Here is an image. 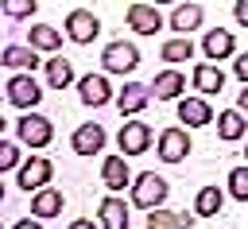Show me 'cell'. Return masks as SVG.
Wrapping results in <instances>:
<instances>
[{
	"label": "cell",
	"mask_w": 248,
	"mask_h": 229,
	"mask_svg": "<svg viewBox=\"0 0 248 229\" xmlns=\"http://www.w3.org/2000/svg\"><path fill=\"white\" fill-rule=\"evenodd\" d=\"M167 194H170V182L163 179V175H155V171H143V175H136V182H132V206H140V210H163V202H167Z\"/></svg>",
	"instance_id": "cell-1"
},
{
	"label": "cell",
	"mask_w": 248,
	"mask_h": 229,
	"mask_svg": "<svg viewBox=\"0 0 248 229\" xmlns=\"http://www.w3.org/2000/svg\"><path fill=\"white\" fill-rule=\"evenodd\" d=\"M16 140L27 144V147H46L54 140V124L46 116H39V113H23L16 120Z\"/></svg>",
	"instance_id": "cell-2"
},
{
	"label": "cell",
	"mask_w": 248,
	"mask_h": 229,
	"mask_svg": "<svg viewBox=\"0 0 248 229\" xmlns=\"http://www.w3.org/2000/svg\"><path fill=\"white\" fill-rule=\"evenodd\" d=\"M50 179H54V163H50L46 155H31V159L16 171V182H19V190H27V194H31V190H35V194L46 190Z\"/></svg>",
	"instance_id": "cell-3"
},
{
	"label": "cell",
	"mask_w": 248,
	"mask_h": 229,
	"mask_svg": "<svg viewBox=\"0 0 248 229\" xmlns=\"http://www.w3.org/2000/svg\"><path fill=\"white\" fill-rule=\"evenodd\" d=\"M101 66H105V74H132V70L140 66L136 43H124V39L108 43V47L101 50Z\"/></svg>",
	"instance_id": "cell-4"
},
{
	"label": "cell",
	"mask_w": 248,
	"mask_h": 229,
	"mask_svg": "<svg viewBox=\"0 0 248 229\" xmlns=\"http://www.w3.org/2000/svg\"><path fill=\"white\" fill-rule=\"evenodd\" d=\"M97 35H101V19H97L89 8H74V12L66 16V39H70V43L85 47V43H93Z\"/></svg>",
	"instance_id": "cell-5"
},
{
	"label": "cell",
	"mask_w": 248,
	"mask_h": 229,
	"mask_svg": "<svg viewBox=\"0 0 248 229\" xmlns=\"http://www.w3.org/2000/svg\"><path fill=\"white\" fill-rule=\"evenodd\" d=\"M8 101L16 105V109H35L39 101H43V85L35 82V74H16V78H8Z\"/></svg>",
	"instance_id": "cell-6"
},
{
	"label": "cell",
	"mask_w": 248,
	"mask_h": 229,
	"mask_svg": "<svg viewBox=\"0 0 248 229\" xmlns=\"http://www.w3.org/2000/svg\"><path fill=\"white\" fill-rule=\"evenodd\" d=\"M78 97H81V105H89V109H105L108 101H116V93H112V85H108L105 74H85V78H78Z\"/></svg>",
	"instance_id": "cell-7"
},
{
	"label": "cell",
	"mask_w": 248,
	"mask_h": 229,
	"mask_svg": "<svg viewBox=\"0 0 248 229\" xmlns=\"http://www.w3.org/2000/svg\"><path fill=\"white\" fill-rule=\"evenodd\" d=\"M202 19H205V8L202 4H174L167 27L174 31V39H190V31H198Z\"/></svg>",
	"instance_id": "cell-8"
},
{
	"label": "cell",
	"mask_w": 248,
	"mask_h": 229,
	"mask_svg": "<svg viewBox=\"0 0 248 229\" xmlns=\"http://www.w3.org/2000/svg\"><path fill=\"white\" fill-rule=\"evenodd\" d=\"M116 144H120L124 159H128V155H143V151L151 147V128H147L143 120H124V124H120Z\"/></svg>",
	"instance_id": "cell-9"
},
{
	"label": "cell",
	"mask_w": 248,
	"mask_h": 229,
	"mask_svg": "<svg viewBox=\"0 0 248 229\" xmlns=\"http://www.w3.org/2000/svg\"><path fill=\"white\" fill-rule=\"evenodd\" d=\"M155 151H159L163 163H182V159L190 155V136H186V128H163Z\"/></svg>",
	"instance_id": "cell-10"
},
{
	"label": "cell",
	"mask_w": 248,
	"mask_h": 229,
	"mask_svg": "<svg viewBox=\"0 0 248 229\" xmlns=\"http://www.w3.org/2000/svg\"><path fill=\"white\" fill-rule=\"evenodd\" d=\"M124 19H128V27H132L136 35H155V31H163V16H159L155 4H128Z\"/></svg>",
	"instance_id": "cell-11"
},
{
	"label": "cell",
	"mask_w": 248,
	"mask_h": 229,
	"mask_svg": "<svg viewBox=\"0 0 248 229\" xmlns=\"http://www.w3.org/2000/svg\"><path fill=\"white\" fill-rule=\"evenodd\" d=\"M147 101H151V85H143V82H128L124 89H116V109H120V116L143 113Z\"/></svg>",
	"instance_id": "cell-12"
},
{
	"label": "cell",
	"mask_w": 248,
	"mask_h": 229,
	"mask_svg": "<svg viewBox=\"0 0 248 229\" xmlns=\"http://www.w3.org/2000/svg\"><path fill=\"white\" fill-rule=\"evenodd\" d=\"M105 140H108V136H105V128L89 120V124H78V128H74L70 147H74L78 155H97V151H105Z\"/></svg>",
	"instance_id": "cell-13"
},
{
	"label": "cell",
	"mask_w": 248,
	"mask_h": 229,
	"mask_svg": "<svg viewBox=\"0 0 248 229\" xmlns=\"http://www.w3.org/2000/svg\"><path fill=\"white\" fill-rule=\"evenodd\" d=\"M202 54L213 58V66H217L221 58H232V54H236V39H232V31H225V27L205 31V39H202Z\"/></svg>",
	"instance_id": "cell-14"
},
{
	"label": "cell",
	"mask_w": 248,
	"mask_h": 229,
	"mask_svg": "<svg viewBox=\"0 0 248 229\" xmlns=\"http://www.w3.org/2000/svg\"><path fill=\"white\" fill-rule=\"evenodd\" d=\"M190 82H194L198 97H213V93H221V89H225V70H221V66H213V62H198V66H194V74H190Z\"/></svg>",
	"instance_id": "cell-15"
},
{
	"label": "cell",
	"mask_w": 248,
	"mask_h": 229,
	"mask_svg": "<svg viewBox=\"0 0 248 229\" xmlns=\"http://www.w3.org/2000/svg\"><path fill=\"white\" fill-rule=\"evenodd\" d=\"M101 182H105L112 194H120L124 186L136 182L132 171H128V163H124V155H105V159H101Z\"/></svg>",
	"instance_id": "cell-16"
},
{
	"label": "cell",
	"mask_w": 248,
	"mask_h": 229,
	"mask_svg": "<svg viewBox=\"0 0 248 229\" xmlns=\"http://www.w3.org/2000/svg\"><path fill=\"white\" fill-rule=\"evenodd\" d=\"M182 89H186V74H178V70H163L151 82V97L155 101H182Z\"/></svg>",
	"instance_id": "cell-17"
},
{
	"label": "cell",
	"mask_w": 248,
	"mask_h": 229,
	"mask_svg": "<svg viewBox=\"0 0 248 229\" xmlns=\"http://www.w3.org/2000/svg\"><path fill=\"white\" fill-rule=\"evenodd\" d=\"M27 47H31V50L58 54V50H62V31L50 27V23H31V27H27Z\"/></svg>",
	"instance_id": "cell-18"
},
{
	"label": "cell",
	"mask_w": 248,
	"mask_h": 229,
	"mask_svg": "<svg viewBox=\"0 0 248 229\" xmlns=\"http://www.w3.org/2000/svg\"><path fill=\"white\" fill-rule=\"evenodd\" d=\"M178 120H186V128H205L213 120V109L205 97H182L178 101Z\"/></svg>",
	"instance_id": "cell-19"
},
{
	"label": "cell",
	"mask_w": 248,
	"mask_h": 229,
	"mask_svg": "<svg viewBox=\"0 0 248 229\" xmlns=\"http://www.w3.org/2000/svg\"><path fill=\"white\" fill-rule=\"evenodd\" d=\"M62 206H66V198H62V190H54V186H46V190L31 194V213H35L39 221L58 217V213H62Z\"/></svg>",
	"instance_id": "cell-20"
},
{
	"label": "cell",
	"mask_w": 248,
	"mask_h": 229,
	"mask_svg": "<svg viewBox=\"0 0 248 229\" xmlns=\"http://www.w3.org/2000/svg\"><path fill=\"white\" fill-rule=\"evenodd\" d=\"M97 217H101V229H128V206H124V198L108 194L97 206Z\"/></svg>",
	"instance_id": "cell-21"
},
{
	"label": "cell",
	"mask_w": 248,
	"mask_h": 229,
	"mask_svg": "<svg viewBox=\"0 0 248 229\" xmlns=\"http://www.w3.org/2000/svg\"><path fill=\"white\" fill-rule=\"evenodd\" d=\"M0 62H4V66H12V70L31 74L43 58H39V50H31V47H16V43H12V47H4V50H0Z\"/></svg>",
	"instance_id": "cell-22"
},
{
	"label": "cell",
	"mask_w": 248,
	"mask_h": 229,
	"mask_svg": "<svg viewBox=\"0 0 248 229\" xmlns=\"http://www.w3.org/2000/svg\"><path fill=\"white\" fill-rule=\"evenodd\" d=\"M244 128H248V120H244L240 109H225V113H217V136H221L225 144H236V140L244 136Z\"/></svg>",
	"instance_id": "cell-23"
},
{
	"label": "cell",
	"mask_w": 248,
	"mask_h": 229,
	"mask_svg": "<svg viewBox=\"0 0 248 229\" xmlns=\"http://www.w3.org/2000/svg\"><path fill=\"white\" fill-rule=\"evenodd\" d=\"M194 213L186 210H151L147 213V229H190Z\"/></svg>",
	"instance_id": "cell-24"
},
{
	"label": "cell",
	"mask_w": 248,
	"mask_h": 229,
	"mask_svg": "<svg viewBox=\"0 0 248 229\" xmlns=\"http://www.w3.org/2000/svg\"><path fill=\"white\" fill-rule=\"evenodd\" d=\"M221 206H225V190L217 182L213 186H202L198 198H194V213L198 217H213V213H221Z\"/></svg>",
	"instance_id": "cell-25"
},
{
	"label": "cell",
	"mask_w": 248,
	"mask_h": 229,
	"mask_svg": "<svg viewBox=\"0 0 248 229\" xmlns=\"http://www.w3.org/2000/svg\"><path fill=\"white\" fill-rule=\"evenodd\" d=\"M70 82H74L70 58H46V85H50V89H66Z\"/></svg>",
	"instance_id": "cell-26"
},
{
	"label": "cell",
	"mask_w": 248,
	"mask_h": 229,
	"mask_svg": "<svg viewBox=\"0 0 248 229\" xmlns=\"http://www.w3.org/2000/svg\"><path fill=\"white\" fill-rule=\"evenodd\" d=\"M159 54H163V62H170V66H178V62H186V58H194V43H190V39H167Z\"/></svg>",
	"instance_id": "cell-27"
},
{
	"label": "cell",
	"mask_w": 248,
	"mask_h": 229,
	"mask_svg": "<svg viewBox=\"0 0 248 229\" xmlns=\"http://www.w3.org/2000/svg\"><path fill=\"white\" fill-rule=\"evenodd\" d=\"M225 182H229V194H232L236 202H248V163H244V167H232Z\"/></svg>",
	"instance_id": "cell-28"
},
{
	"label": "cell",
	"mask_w": 248,
	"mask_h": 229,
	"mask_svg": "<svg viewBox=\"0 0 248 229\" xmlns=\"http://www.w3.org/2000/svg\"><path fill=\"white\" fill-rule=\"evenodd\" d=\"M27 159L19 155V144H12V140H4L0 144V171H19Z\"/></svg>",
	"instance_id": "cell-29"
},
{
	"label": "cell",
	"mask_w": 248,
	"mask_h": 229,
	"mask_svg": "<svg viewBox=\"0 0 248 229\" xmlns=\"http://www.w3.org/2000/svg\"><path fill=\"white\" fill-rule=\"evenodd\" d=\"M0 12H4V16H12V19H31V16L39 12V4H35V0H31V4H19V0H4V4H0Z\"/></svg>",
	"instance_id": "cell-30"
},
{
	"label": "cell",
	"mask_w": 248,
	"mask_h": 229,
	"mask_svg": "<svg viewBox=\"0 0 248 229\" xmlns=\"http://www.w3.org/2000/svg\"><path fill=\"white\" fill-rule=\"evenodd\" d=\"M232 74H236V78H240V82H244V85H248V50H244V54H236V58H232Z\"/></svg>",
	"instance_id": "cell-31"
},
{
	"label": "cell",
	"mask_w": 248,
	"mask_h": 229,
	"mask_svg": "<svg viewBox=\"0 0 248 229\" xmlns=\"http://www.w3.org/2000/svg\"><path fill=\"white\" fill-rule=\"evenodd\" d=\"M12 229H43V221H39V217H23V221H16Z\"/></svg>",
	"instance_id": "cell-32"
},
{
	"label": "cell",
	"mask_w": 248,
	"mask_h": 229,
	"mask_svg": "<svg viewBox=\"0 0 248 229\" xmlns=\"http://www.w3.org/2000/svg\"><path fill=\"white\" fill-rule=\"evenodd\" d=\"M232 16H236V19H240V23H248V0H240V4H236V8H232Z\"/></svg>",
	"instance_id": "cell-33"
},
{
	"label": "cell",
	"mask_w": 248,
	"mask_h": 229,
	"mask_svg": "<svg viewBox=\"0 0 248 229\" xmlns=\"http://www.w3.org/2000/svg\"><path fill=\"white\" fill-rule=\"evenodd\" d=\"M66 229H97V225H93V221H89V217H74V221H70V225H66Z\"/></svg>",
	"instance_id": "cell-34"
},
{
	"label": "cell",
	"mask_w": 248,
	"mask_h": 229,
	"mask_svg": "<svg viewBox=\"0 0 248 229\" xmlns=\"http://www.w3.org/2000/svg\"><path fill=\"white\" fill-rule=\"evenodd\" d=\"M236 109H240V113H244V116H248V85H244V89H240V97H236Z\"/></svg>",
	"instance_id": "cell-35"
},
{
	"label": "cell",
	"mask_w": 248,
	"mask_h": 229,
	"mask_svg": "<svg viewBox=\"0 0 248 229\" xmlns=\"http://www.w3.org/2000/svg\"><path fill=\"white\" fill-rule=\"evenodd\" d=\"M244 155H248V147H244Z\"/></svg>",
	"instance_id": "cell-36"
}]
</instances>
